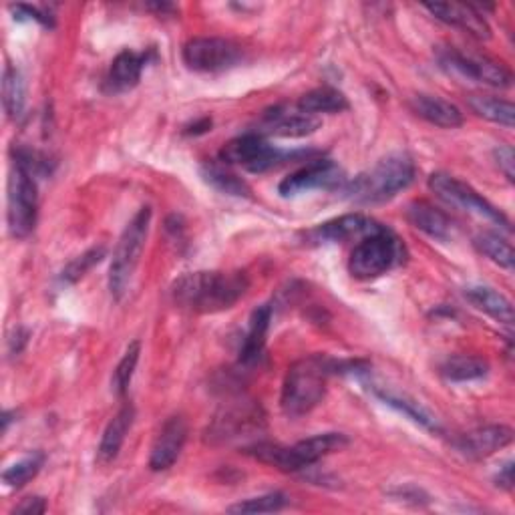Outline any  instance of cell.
Wrapping results in <instances>:
<instances>
[{
	"label": "cell",
	"instance_id": "29",
	"mask_svg": "<svg viewBox=\"0 0 515 515\" xmlns=\"http://www.w3.org/2000/svg\"><path fill=\"white\" fill-rule=\"evenodd\" d=\"M475 248L485 256L489 258L491 262H495L497 266L505 268V270H513V262H515V254H513V248L511 244L501 238L499 234H491V232H485V234H479L475 240H473Z\"/></svg>",
	"mask_w": 515,
	"mask_h": 515
},
{
	"label": "cell",
	"instance_id": "31",
	"mask_svg": "<svg viewBox=\"0 0 515 515\" xmlns=\"http://www.w3.org/2000/svg\"><path fill=\"white\" fill-rule=\"evenodd\" d=\"M43 463H45V455L43 453H33L29 457L17 461L9 469H5V473H3L5 485L13 487V489L25 487L31 479H35L39 475V471L43 469Z\"/></svg>",
	"mask_w": 515,
	"mask_h": 515
},
{
	"label": "cell",
	"instance_id": "4",
	"mask_svg": "<svg viewBox=\"0 0 515 515\" xmlns=\"http://www.w3.org/2000/svg\"><path fill=\"white\" fill-rule=\"evenodd\" d=\"M349 447V437L342 433H320L314 437H308L296 445H280V443H270V441H254L248 445L244 451L252 455L254 459L272 465L280 471H302L318 463L322 457L342 451Z\"/></svg>",
	"mask_w": 515,
	"mask_h": 515
},
{
	"label": "cell",
	"instance_id": "10",
	"mask_svg": "<svg viewBox=\"0 0 515 515\" xmlns=\"http://www.w3.org/2000/svg\"><path fill=\"white\" fill-rule=\"evenodd\" d=\"M439 63L443 69H447L453 75H459L463 79L483 83L495 89H507L511 87V81H513L511 71L503 63L485 55L463 53L453 47L439 55Z\"/></svg>",
	"mask_w": 515,
	"mask_h": 515
},
{
	"label": "cell",
	"instance_id": "15",
	"mask_svg": "<svg viewBox=\"0 0 515 515\" xmlns=\"http://www.w3.org/2000/svg\"><path fill=\"white\" fill-rule=\"evenodd\" d=\"M381 224L365 214H347L324 222L306 234V240L312 244H336L349 242L353 238H365L373 234Z\"/></svg>",
	"mask_w": 515,
	"mask_h": 515
},
{
	"label": "cell",
	"instance_id": "23",
	"mask_svg": "<svg viewBox=\"0 0 515 515\" xmlns=\"http://www.w3.org/2000/svg\"><path fill=\"white\" fill-rule=\"evenodd\" d=\"M407 220L421 232H425L433 240L447 242L451 238V220L439 208L427 202H413L407 208Z\"/></svg>",
	"mask_w": 515,
	"mask_h": 515
},
{
	"label": "cell",
	"instance_id": "2",
	"mask_svg": "<svg viewBox=\"0 0 515 515\" xmlns=\"http://www.w3.org/2000/svg\"><path fill=\"white\" fill-rule=\"evenodd\" d=\"M415 174V161L407 153H391L353 182H347L342 192L355 204H385L407 190L413 184Z\"/></svg>",
	"mask_w": 515,
	"mask_h": 515
},
{
	"label": "cell",
	"instance_id": "9",
	"mask_svg": "<svg viewBox=\"0 0 515 515\" xmlns=\"http://www.w3.org/2000/svg\"><path fill=\"white\" fill-rule=\"evenodd\" d=\"M298 155L300 153L278 151L260 133H244L240 137H234L220 151V159L224 163L242 165L248 171H254V174H262V171H268L280 165L282 161H288Z\"/></svg>",
	"mask_w": 515,
	"mask_h": 515
},
{
	"label": "cell",
	"instance_id": "32",
	"mask_svg": "<svg viewBox=\"0 0 515 515\" xmlns=\"http://www.w3.org/2000/svg\"><path fill=\"white\" fill-rule=\"evenodd\" d=\"M139 355H141V342L133 340L131 345L127 347L123 359L115 367L113 377H111V387H113L115 395L123 397L127 393V389L131 385V379H133V373H135L137 363H139Z\"/></svg>",
	"mask_w": 515,
	"mask_h": 515
},
{
	"label": "cell",
	"instance_id": "24",
	"mask_svg": "<svg viewBox=\"0 0 515 515\" xmlns=\"http://www.w3.org/2000/svg\"><path fill=\"white\" fill-rule=\"evenodd\" d=\"M465 298L481 312L491 316L493 320L511 326L513 324V304L507 296L501 292L489 288V286H469L465 288Z\"/></svg>",
	"mask_w": 515,
	"mask_h": 515
},
{
	"label": "cell",
	"instance_id": "39",
	"mask_svg": "<svg viewBox=\"0 0 515 515\" xmlns=\"http://www.w3.org/2000/svg\"><path fill=\"white\" fill-rule=\"evenodd\" d=\"M495 483H497L501 489H505V491H511V489H513V463H511V461L505 463V465L499 469V473H497V477H495Z\"/></svg>",
	"mask_w": 515,
	"mask_h": 515
},
{
	"label": "cell",
	"instance_id": "33",
	"mask_svg": "<svg viewBox=\"0 0 515 515\" xmlns=\"http://www.w3.org/2000/svg\"><path fill=\"white\" fill-rule=\"evenodd\" d=\"M377 395L381 397V401H385V405H389V407L397 409L399 413L407 415L409 419H413V421L419 423L421 427H425V429H429V431H439L437 421H435V419L431 417V413L425 411L419 403L409 401V399L399 397V395H393V393H383V391H379Z\"/></svg>",
	"mask_w": 515,
	"mask_h": 515
},
{
	"label": "cell",
	"instance_id": "19",
	"mask_svg": "<svg viewBox=\"0 0 515 515\" xmlns=\"http://www.w3.org/2000/svg\"><path fill=\"white\" fill-rule=\"evenodd\" d=\"M133 419H135V409L133 405H123L119 409V413L109 421L103 437H101V443H99V449H97V463L99 465H109L117 459L125 439H127V433L131 431V425H133Z\"/></svg>",
	"mask_w": 515,
	"mask_h": 515
},
{
	"label": "cell",
	"instance_id": "1",
	"mask_svg": "<svg viewBox=\"0 0 515 515\" xmlns=\"http://www.w3.org/2000/svg\"><path fill=\"white\" fill-rule=\"evenodd\" d=\"M250 288L244 272H190L171 284V298L192 312H222L232 308Z\"/></svg>",
	"mask_w": 515,
	"mask_h": 515
},
{
	"label": "cell",
	"instance_id": "38",
	"mask_svg": "<svg viewBox=\"0 0 515 515\" xmlns=\"http://www.w3.org/2000/svg\"><path fill=\"white\" fill-rule=\"evenodd\" d=\"M45 511H47V501H45L43 497H39V495L23 499V501L13 509L15 515H17V513H21V515H41V513H45Z\"/></svg>",
	"mask_w": 515,
	"mask_h": 515
},
{
	"label": "cell",
	"instance_id": "6",
	"mask_svg": "<svg viewBox=\"0 0 515 515\" xmlns=\"http://www.w3.org/2000/svg\"><path fill=\"white\" fill-rule=\"evenodd\" d=\"M149 224H151V208H141L131 222L125 226L109 268V290L113 298L121 300L123 294L127 292L131 278L139 266L147 234H149Z\"/></svg>",
	"mask_w": 515,
	"mask_h": 515
},
{
	"label": "cell",
	"instance_id": "27",
	"mask_svg": "<svg viewBox=\"0 0 515 515\" xmlns=\"http://www.w3.org/2000/svg\"><path fill=\"white\" fill-rule=\"evenodd\" d=\"M3 103L5 111L13 121H19L25 115L27 105V89L25 79L19 69H15L11 63L5 67L3 73Z\"/></svg>",
	"mask_w": 515,
	"mask_h": 515
},
{
	"label": "cell",
	"instance_id": "13",
	"mask_svg": "<svg viewBox=\"0 0 515 515\" xmlns=\"http://www.w3.org/2000/svg\"><path fill=\"white\" fill-rule=\"evenodd\" d=\"M264 417L256 405H234L224 409L208 429V437L212 443H230L234 439L246 437L250 433L260 431Z\"/></svg>",
	"mask_w": 515,
	"mask_h": 515
},
{
	"label": "cell",
	"instance_id": "34",
	"mask_svg": "<svg viewBox=\"0 0 515 515\" xmlns=\"http://www.w3.org/2000/svg\"><path fill=\"white\" fill-rule=\"evenodd\" d=\"M288 503L284 493H266L260 497H252L246 501H240L236 505H230V513H274L280 511Z\"/></svg>",
	"mask_w": 515,
	"mask_h": 515
},
{
	"label": "cell",
	"instance_id": "20",
	"mask_svg": "<svg viewBox=\"0 0 515 515\" xmlns=\"http://www.w3.org/2000/svg\"><path fill=\"white\" fill-rule=\"evenodd\" d=\"M320 119L302 111L288 113L276 109L274 113H268L264 119V133L276 135V137H306L314 133L320 127Z\"/></svg>",
	"mask_w": 515,
	"mask_h": 515
},
{
	"label": "cell",
	"instance_id": "12",
	"mask_svg": "<svg viewBox=\"0 0 515 515\" xmlns=\"http://www.w3.org/2000/svg\"><path fill=\"white\" fill-rule=\"evenodd\" d=\"M345 186H347V178L338 165H334L328 159H316L300 167L298 171H294V174H290L288 178H284L278 186V192L284 198H292L312 190L332 192V190H342Z\"/></svg>",
	"mask_w": 515,
	"mask_h": 515
},
{
	"label": "cell",
	"instance_id": "28",
	"mask_svg": "<svg viewBox=\"0 0 515 515\" xmlns=\"http://www.w3.org/2000/svg\"><path fill=\"white\" fill-rule=\"evenodd\" d=\"M469 107L473 113L479 117L503 125V127H513L515 123V107L511 101L493 97V95H471L469 97Z\"/></svg>",
	"mask_w": 515,
	"mask_h": 515
},
{
	"label": "cell",
	"instance_id": "25",
	"mask_svg": "<svg viewBox=\"0 0 515 515\" xmlns=\"http://www.w3.org/2000/svg\"><path fill=\"white\" fill-rule=\"evenodd\" d=\"M296 109L316 117L318 113H342V111H347L349 101L338 89L320 87V89H314V91H308L306 95H302L300 101L296 103Z\"/></svg>",
	"mask_w": 515,
	"mask_h": 515
},
{
	"label": "cell",
	"instance_id": "21",
	"mask_svg": "<svg viewBox=\"0 0 515 515\" xmlns=\"http://www.w3.org/2000/svg\"><path fill=\"white\" fill-rule=\"evenodd\" d=\"M145 63H147V57L143 53H135V51H129V49L121 51L113 59L109 75H107L109 91L123 93V91L133 89L141 79Z\"/></svg>",
	"mask_w": 515,
	"mask_h": 515
},
{
	"label": "cell",
	"instance_id": "26",
	"mask_svg": "<svg viewBox=\"0 0 515 515\" xmlns=\"http://www.w3.org/2000/svg\"><path fill=\"white\" fill-rule=\"evenodd\" d=\"M489 373V363L481 357L471 355H457L449 357L441 365V375L451 383H469L483 379Z\"/></svg>",
	"mask_w": 515,
	"mask_h": 515
},
{
	"label": "cell",
	"instance_id": "17",
	"mask_svg": "<svg viewBox=\"0 0 515 515\" xmlns=\"http://www.w3.org/2000/svg\"><path fill=\"white\" fill-rule=\"evenodd\" d=\"M513 431L507 425H487L461 435L455 447L469 459H485L511 445Z\"/></svg>",
	"mask_w": 515,
	"mask_h": 515
},
{
	"label": "cell",
	"instance_id": "37",
	"mask_svg": "<svg viewBox=\"0 0 515 515\" xmlns=\"http://www.w3.org/2000/svg\"><path fill=\"white\" fill-rule=\"evenodd\" d=\"M13 13L17 19H29V21H37L45 27H53V17L37 7H29V5H17L13 7Z\"/></svg>",
	"mask_w": 515,
	"mask_h": 515
},
{
	"label": "cell",
	"instance_id": "36",
	"mask_svg": "<svg viewBox=\"0 0 515 515\" xmlns=\"http://www.w3.org/2000/svg\"><path fill=\"white\" fill-rule=\"evenodd\" d=\"M493 155H495V161H497L499 169L503 171V176L507 178V182L513 184V180H515V153H513L511 145L495 147Z\"/></svg>",
	"mask_w": 515,
	"mask_h": 515
},
{
	"label": "cell",
	"instance_id": "8",
	"mask_svg": "<svg viewBox=\"0 0 515 515\" xmlns=\"http://www.w3.org/2000/svg\"><path fill=\"white\" fill-rule=\"evenodd\" d=\"M429 190L453 208H459V210H465L479 218H485V220L497 224L505 232L511 230V222L507 220V216L501 210H497L493 204H489L471 186H467L465 182H461L449 174H433L429 178Z\"/></svg>",
	"mask_w": 515,
	"mask_h": 515
},
{
	"label": "cell",
	"instance_id": "14",
	"mask_svg": "<svg viewBox=\"0 0 515 515\" xmlns=\"http://www.w3.org/2000/svg\"><path fill=\"white\" fill-rule=\"evenodd\" d=\"M188 441V423L184 417L176 415V417H169L153 445H151V455H149V467L153 471H165L171 465H174L180 457V453L184 451V445Z\"/></svg>",
	"mask_w": 515,
	"mask_h": 515
},
{
	"label": "cell",
	"instance_id": "18",
	"mask_svg": "<svg viewBox=\"0 0 515 515\" xmlns=\"http://www.w3.org/2000/svg\"><path fill=\"white\" fill-rule=\"evenodd\" d=\"M409 105L415 115L429 121L431 125L443 127V129H457L463 125V113L459 111V107L441 97L415 95L411 97Z\"/></svg>",
	"mask_w": 515,
	"mask_h": 515
},
{
	"label": "cell",
	"instance_id": "22",
	"mask_svg": "<svg viewBox=\"0 0 515 515\" xmlns=\"http://www.w3.org/2000/svg\"><path fill=\"white\" fill-rule=\"evenodd\" d=\"M272 322V306L262 304L258 306L250 316V326L244 336L242 349H240V363L242 365H254L266 347V336Z\"/></svg>",
	"mask_w": 515,
	"mask_h": 515
},
{
	"label": "cell",
	"instance_id": "11",
	"mask_svg": "<svg viewBox=\"0 0 515 515\" xmlns=\"http://www.w3.org/2000/svg\"><path fill=\"white\" fill-rule=\"evenodd\" d=\"M184 63L198 73H222L242 61V49L230 39L198 37L186 43Z\"/></svg>",
	"mask_w": 515,
	"mask_h": 515
},
{
	"label": "cell",
	"instance_id": "35",
	"mask_svg": "<svg viewBox=\"0 0 515 515\" xmlns=\"http://www.w3.org/2000/svg\"><path fill=\"white\" fill-rule=\"evenodd\" d=\"M103 258H105V248H103V246L87 250L85 254H81L79 258H75V260L63 270L61 280L67 282V284H75V282L81 280L95 264H99Z\"/></svg>",
	"mask_w": 515,
	"mask_h": 515
},
{
	"label": "cell",
	"instance_id": "3",
	"mask_svg": "<svg viewBox=\"0 0 515 515\" xmlns=\"http://www.w3.org/2000/svg\"><path fill=\"white\" fill-rule=\"evenodd\" d=\"M338 365L340 363L324 355H310L296 361L288 369L282 385V411L288 417L296 419L316 409L326 395L328 377L332 373H338Z\"/></svg>",
	"mask_w": 515,
	"mask_h": 515
},
{
	"label": "cell",
	"instance_id": "7",
	"mask_svg": "<svg viewBox=\"0 0 515 515\" xmlns=\"http://www.w3.org/2000/svg\"><path fill=\"white\" fill-rule=\"evenodd\" d=\"M39 216V192L31 171L19 163H13L9 180V232L13 238H27L33 234Z\"/></svg>",
	"mask_w": 515,
	"mask_h": 515
},
{
	"label": "cell",
	"instance_id": "16",
	"mask_svg": "<svg viewBox=\"0 0 515 515\" xmlns=\"http://www.w3.org/2000/svg\"><path fill=\"white\" fill-rule=\"evenodd\" d=\"M425 9L441 23L449 27H457L469 37L477 41H487L491 37V29L481 11L475 5H459V3H435L425 5Z\"/></svg>",
	"mask_w": 515,
	"mask_h": 515
},
{
	"label": "cell",
	"instance_id": "30",
	"mask_svg": "<svg viewBox=\"0 0 515 515\" xmlns=\"http://www.w3.org/2000/svg\"><path fill=\"white\" fill-rule=\"evenodd\" d=\"M202 176L206 178L208 184H212L216 190L224 192V194H230V196H250V188L244 180H240L236 174H232V171L224 169L222 165H214V163H208L204 165L202 169Z\"/></svg>",
	"mask_w": 515,
	"mask_h": 515
},
{
	"label": "cell",
	"instance_id": "5",
	"mask_svg": "<svg viewBox=\"0 0 515 515\" xmlns=\"http://www.w3.org/2000/svg\"><path fill=\"white\" fill-rule=\"evenodd\" d=\"M405 258L407 250L403 240L387 226H379L353 248L349 272L359 280H373L401 266Z\"/></svg>",
	"mask_w": 515,
	"mask_h": 515
}]
</instances>
